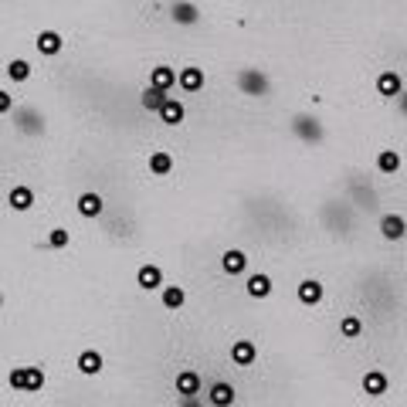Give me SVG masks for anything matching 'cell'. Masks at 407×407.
Returning <instances> with one entry per match:
<instances>
[{
  "label": "cell",
  "mask_w": 407,
  "mask_h": 407,
  "mask_svg": "<svg viewBox=\"0 0 407 407\" xmlns=\"http://www.w3.org/2000/svg\"><path fill=\"white\" fill-rule=\"evenodd\" d=\"M269 89H271V82L265 72H258V68H241L238 72V92L241 96L261 98V96H269Z\"/></svg>",
  "instance_id": "6da1fadb"
},
{
  "label": "cell",
  "mask_w": 407,
  "mask_h": 407,
  "mask_svg": "<svg viewBox=\"0 0 407 407\" xmlns=\"http://www.w3.org/2000/svg\"><path fill=\"white\" fill-rule=\"evenodd\" d=\"M292 133L299 136V139H306V143H323V122L309 112H295L292 116Z\"/></svg>",
  "instance_id": "7a4b0ae2"
},
{
  "label": "cell",
  "mask_w": 407,
  "mask_h": 407,
  "mask_svg": "<svg viewBox=\"0 0 407 407\" xmlns=\"http://www.w3.org/2000/svg\"><path fill=\"white\" fill-rule=\"evenodd\" d=\"M200 373L197 370H180L176 373V397L180 401H187V397H200Z\"/></svg>",
  "instance_id": "3957f363"
},
{
  "label": "cell",
  "mask_w": 407,
  "mask_h": 407,
  "mask_svg": "<svg viewBox=\"0 0 407 407\" xmlns=\"http://www.w3.org/2000/svg\"><path fill=\"white\" fill-rule=\"evenodd\" d=\"M136 285L143 292L163 289V269H160V265H139V271H136Z\"/></svg>",
  "instance_id": "277c9868"
},
{
  "label": "cell",
  "mask_w": 407,
  "mask_h": 407,
  "mask_svg": "<svg viewBox=\"0 0 407 407\" xmlns=\"http://www.w3.org/2000/svg\"><path fill=\"white\" fill-rule=\"evenodd\" d=\"M254 360H258V347H254L252 340H234L231 343V363L234 367H252Z\"/></svg>",
  "instance_id": "5b68a950"
},
{
  "label": "cell",
  "mask_w": 407,
  "mask_h": 407,
  "mask_svg": "<svg viewBox=\"0 0 407 407\" xmlns=\"http://www.w3.org/2000/svg\"><path fill=\"white\" fill-rule=\"evenodd\" d=\"M156 116H160V122H163V126H180V122H183V116H187V109H183V102H180V98L167 96V102L160 105V112H156Z\"/></svg>",
  "instance_id": "8992f818"
},
{
  "label": "cell",
  "mask_w": 407,
  "mask_h": 407,
  "mask_svg": "<svg viewBox=\"0 0 407 407\" xmlns=\"http://www.w3.org/2000/svg\"><path fill=\"white\" fill-rule=\"evenodd\" d=\"M176 85H180L187 96L200 92V89H204V68H194V65H190V68H180V72H176Z\"/></svg>",
  "instance_id": "52a82bcc"
},
{
  "label": "cell",
  "mask_w": 407,
  "mask_h": 407,
  "mask_svg": "<svg viewBox=\"0 0 407 407\" xmlns=\"http://www.w3.org/2000/svg\"><path fill=\"white\" fill-rule=\"evenodd\" d=\"M75 367H78V373H85V377H98L102 367H105V360H102L98 349H85V353H78Z\"/></svg>",
  "instance_id": "ba28073f"
},
{
  "label": "cell",
  "mask_w": 407,
  "mask_h": 407,
  "mask_svg": "<svg viewBox=\"0 0 407 407\" xmlns=\"http://www.w3.org/2000/svg\"><path fill=\"white\" fill-rule=\"evenodd\" d=\"M323 295H326L323 282H316V278H302V282H299V302H302V306H319Z\"/></svg>",
  "instance_id": "9c48e42d"
},
{
  "label": "cell",
  "mask_w": 407,
  "mask_h": 407,
  "mask_svg": "<svg viewBox=\"0 0 407 407\" xmlns=\"http://www.w3.org/2000/svg\"><path fill=\"white\" fill-rule=\"evenodd\" d=\"M34 44H38V51L44 58H55V55H61V48H65V38H61L58 31H41Z\"/></svg>",
  "instance_id": "30bf717a"
},
{
  "label": "cell",
  "mask_w": 407,
  "mask_h": 407,
  "mask_svg": "<svg viewBox=\"0 0 407 407\" xmlns=\"http://www.w3.org/2000/svg\"><path fill=\"white\" fill-rule=\"evenodd\" d=\"M221 269L228 271V275H245V269H248V254L241 252V248H228V252L221 254Z\"/></svg>",
  "instance_id": "8fae6325"
},
{
  "label": "cell",
  "mask_w": 407,
  "mask_h": 407,
  "mask_svg": "<svg viewBox=\"0 0 407 407\" xmlns=\"http://www.w3.org/2000/svg\"><path fill=\"white\" fill-rule=\"evenodd\" d=\"M78 214L82 217H98L102 214V207H105V200H102V194H96V190H85V194H78Z\"/></svg>",
  "instance_id": "7c38bea8"
},
{
  "label": "cell",
  "mask_w": 407,
  "mask_h": 407,
  "mask_svg": "<svg viewBox=\"0 0 407 407\" xmlns=\"http://www.w3.org/2000/svg\"><path fill=\"white\" fill-rule=\"evenodd\" d=\"M377 92L384 98H394V96L404 92V82H401L397 72H380V75H377Z\"/></svg>",
  "instance_id": "4fadbf2b"
},
{
  "label": "cell",
  "mask_w": 407,
  "mask_h": 407,
  "mask_svg": "<svg viewBox=\"0 0 407 407\" xmlns=\"http://www.w3.org/2000/svg\"><path fill=\"white\" fill-rule=\"evenodd\" d=\"M11 112H14V119H18V126L24 129V133H41V129H44V122H41L38 109L24 105V109H11Z\"/></svg>",
  "instance_id": "5bb4252c"
},
{
  "label": "cell",
  "mask_w": 407,
  "mask_h": 407,
  "mask_svg": "<svg viewBox=\"0 0 407 407\" xmlns=\"http://www.w3.org/2000/svg\"><path fill=\"white\" fill-rule=\"evenodd\" d=\"M234 387L228 384V380H217V384H211V390H207V401H211L214 407H231L234 404Z\"/></svg>",
  "instance_id": "9a60e30c"
},
{
  "label": "cell",
  "mask_w": 407,
  "mask_h": 407,
  "mask_svg": "<svg viewBox=\"0 0 407 407\" xmlns=\"http://www.w3.org/2000/svg\"><path fill=\"white\" fill-rule=\"evenodd\" d=\"M170 18L176 20V24H197L200 20V11H197V4H190V0H176L174 7H170Z\"/></svg>",
  "instance_id": "2e32d148"
},
{
  "label": "cell",
  "mask_w": 407,
  "mask_h": 407,
  "mask_svg": "<svg viewBox=\"0 0 407 407\" xmlns=\"http://www.w3.org/2000/svg\"><path fill=\"white\" fill-rule=\"evenodd\" d=\"M150 85L160 89V92H170L176 85V68H170V65H156L153 72H150Z\"/></svg>",
  "instance_id": "e0dca14e"
},
{
  "label": "cell",
  "mask_w": 407,
  "mask_h": 407,
  "mask_svg": "<svg viewBox=\"0 0 407 407\" xmlns=\"http://www.w3.org/2000/svg\"><path fill=\"white\" fill-rule=\"evenodd\" d=\"M7 204H11L18 214L31 211V207H34V190H31V187H24V183H18V187L7 194Z\"/></svg>",
  "instance_id": "ac0fdd59"
},
{
  "label": "cell",
  "mask_w": 407,
  "mask_h": 407,
  "mask_svg": "<svg viewBox=\"0 0 407 407\" xmlns=\"http://www.w3.org/2000/svg\"><path fill=\"white\" fill-rule=\"evenodd\" d=\"M387 373H380V370H367L363 373V390H367L370 397H384L387 394Z\"/></svg>",
  "instance_id": "d6986e66"
},
{
  "label": "cell",
  "mask_w": 407,
  "mask_h": 407,
  "mask_svg": "<svg viewBox=\"0 0 407 407\" xmlns=\"http://www.w3.org/2000/svg\"><path fill=\"white\" fill-rule=\"evenodd\" d=\"M245 289H248L252 299H269L271 295V278L265 275V271H254V275H248V285H245Z\"/></svg>",
  "instance_id": "ffe728a7"
},
{
  "label": "cell",
  "mask_w": 407,
  "mask_h": 407,
  "mask_svg": "<svg viewBox=\"0 0 407 407\" xmlns=\"http://www.w3.org/2000/svg\"><path fill=\"white\" fill-rule=\"evenodd\" d=\"M160 302H163V309L176 312L183 302H187V289L183 285H163V295H160Z\"/></svg>",
  "instance_id": "44dd1931"
},
{
  "label": "cell",
  "mask_w": 407,
  "mask_h": 407,
  "mask_svg": "<svg viewBox=\"0 0 407 407\" xmlns=\"http://www.w3.org/2000/svg\"><path fill=\"white\" fill-rule=\"evenodd\" d=\"M380 234H384L387 241H401V238H404V217H401V214H387V217L380 221Z\"/></svg>",
  "instance_id": "7402d4cb"
},
{
  "label": "cell",
  "mask_w": 407,
  "mask_h": 407,
  "mask_svg": "<svg viewBox=\"0 0 407 407\" xmlns=\"http://www.w3.org/2000/svg\"><path fill=\"white\" fill-rule=\"evenodd\" d=\"M170 170H174V156L167 153V150H156V153H150V174L167 176Z\"/></svg>",
  "instance_id": "603a6c76"
},
{
  "label": "cell",
  "mask_w": 407,
  "mask_h": 407,
  "mask_svg": "<svg viewBox=\"0 0 407 407\" xmlns=\"http://www.w3.org/2000/svg\"><path fill=\"white\" fill-rule=\"evenodd\" d=\"M44 390V370L24 367V394H41Z\"/></svg>",
  "instance_id": "cb8c5ba5"
},
{
  "label": "cell",
  "mask_w": 407,
  "mask_h": 407,
  "mask_svg": "<svg viewBox=\"0 0 407 407\" xmlns=\"http://www.w3.org/2000/svg\"><path fill=\"white\" fill-rule=\"evenodd\" d=\"M377 170H380V174H397V170H401V153H397V150H380Z\"/></svg>",
  "instance_id": "d4e9b609"
},
{
  "label": "cell",
  "mask_w": 407,
  "mask_h": 407,
  "mask_svg": "<svg viewBox=\"0 0 407 407\" xmlns=\"http://www.w3.org/2000/svg\"><path fill=\"white\" fill-rule=\"evenodd\" d=\"M139 102H143V109L160 112V105L167 102V92H160V89H153V85H146V89H143V96H139Z\"/></svg>",
  "instance_id": "484cf974"
},
{
  "label": "cell",
  "mask_w": 407,
  "mask_h": 407,
  "mask_svg": "<svg viewBox=\"0 0 407 407\" xmlns=\"http://www.w3.org/2000/svg\"><path fill=\"white\" fill-rule=\"evenodd\" d=\"M7 78H11V82H27V78H31V61L14 58L7 65Z\"/></svg>",
  "instance_id": "4316f807"
},
{
  "label": "cell",
  "mask_w": 407,
  "mask_h": 407,
  "mask_svg": "<svg viewBox=\"0 0 407 407\" xmlns=\"http://www.w3.org/2000/svg\"><path fill=\"white\" fill-rule=\"evenodd\" d=\"M340 332H343L347 340H360V332H363L360 316H343V319H340Z\"/></svg>",
  "instance_id": "83f0119b"
},
{
  "label": "cell",
  "mask_w": 407,
  "mask_h": 407,
  "mask_svg": "<svg viewBox=\"0 0 407 407\" xmlns=\"http://www.w3.org/2000/svg\"><path fill=\"white\" fill-rule=\"evenodd\" d=\"M48 248H68V228H55L48 234Z\"/></svg>",
  "instance_id": "f1b7e54d"
},
{
  "label": "cell",
  "mask_w": 407,
  "mask_h": 407,
  "mask_svg": "<svg viewBox=\"0 0 407 407\" xmlns=\"http://www.w3.org/2000/svg\"><path fill=\"white\" fill-rule=\"evenodd\" d=\"M7 384L18 390V394H24V367H14L11 373H7Z\"/></svg>",
  "instance_id": "f546056e"
},
{
  "label": "cell",
  "mask_w": 407,
  "mask_h": 407,
  "mask_svg": "<svg viewBox=\"0 0 407 407\" xmlns=\"http://www.w3.org/2000/svg\"><path fill=\"white\" fill-rule=\"evenodd\" d=\"M11 109H14V96H11V92H4V89H0V116H7V112H11Z\"/></svg>",
  "instance_id": "4dcf8cb0"
},
{
  "label": "cell",
  "mask_w": 407,
  "mask_h": 407,
  "mask_svg": "<svg viewBox=\"0 0 407 407\" xmlns=\"http://www.w3.org/2000/svg\"><path fill=\"white\" fill-rule=\"evenodd\" d=\"M180 407H200V404H197V397H187V401H183Z\"/></svg>",
  "instance_id": "1f68e13d"
},
{
  "label": "cell",
  "mask_w": 407,
  "mask_h": 407,
  "mask_svg": "<svg viewBox=\"0 0 407 407\" xmlns=\"http://www.w3.org/2000/svg\"><path fill=\"white\" fill-rule=\"evenodd\" d=\"M0 306H4V295H0Z\"/></svg>",
  "instance_id": "d6a6232c"
}]
</instances>
